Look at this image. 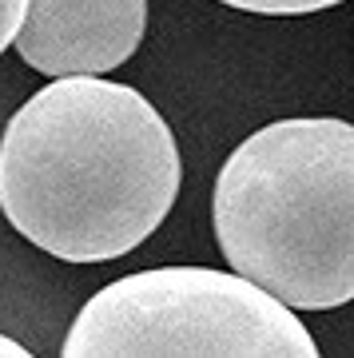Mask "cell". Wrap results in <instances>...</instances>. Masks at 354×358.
Here are the masks:
<instances>
[{"instance_id":"6da1fadb","label":"cell","mask_w":354,"mask_h":358,"mask_svg":"<svg viewBox=\"0 0 354 358\" xmlns=\"http://www.w3.org/2000/svg\"><path fill=\"white\" fill-rule=\"evenodd\" d=\"M176 136L143 92L52 76L0 136V211L64 263L132 255L176 207Z\"/></svg>"},{"instance_id":"7a4b0ae2","label":"cell","mask_w":354,"mask_h":358,"mask_svg":"<svg viewBox=\"0 0 354 358\" xmlns=\"http://www.w3.org/2000/svg\"><path fill=\"white\" fill-rule=\"evenodd\" d=\"M215 239L231 271L295 310L354 303V124L291 115L219 167Z\"/></svg>"},{"instance_id":"3957f363","label":"cell","mask_w":354,"mask_h":358,"mask_svg":"<svg viewBox=\"0 0 354 358\" xmlns=\"http://www.w3.org/2000/svg\"><path fill=\"white\" fill-rule=\"evenodd\" d=\"M64 358H315L295 307L239 271L155 267L96 291L60 346Z\"/></svg>"},{"instance_id":"277c9868","label":"cell","mask_w":354,"mask_h":358,"mask_svg":"<svg viewBox=\"0 0 354 358\" xmlns=\"http://www.w3.org/2000/svg\"><path fill=\"white\" fill-rule=\"evenodd\" d=\"M148 0H28L16 52L40 76H104L143 44Z\"/></svg>"},{"instance_id":"5b68a950","label":"cell","mask_w":354,"mask_h":358,"mask_svg":"<svg viewBox=\"0 0 354 358\" xmlns=\"http://www.w3.org/2000/svg\"><path fill=\"white\" fill-rule=\"evenodd\" d=\"M227 8H239V13H259V16H311L323 13V8H334L342 0H219Z\"/></svg>"},{"instance_id":"8992f818","label":"cell","mask_w":354,"mask_h":358,"mask_svg":"<svg viewBox=\"0 0 354 358\" xmlns=\"http://www.w3.org/2000/svg\"><path fill=\"white\" fill-rule=\"evenodd\" d=\"M24 13H28V0H0V52L8 48L24 24Z\"/></svg>"},{"instance_id":"52a82bcc","label":"cell","mask_w":354,"mask_h":358,"mask_svg":"<svg viewBox=\"0 0 354 358\" xmlns=\"http://www.w3.org/2000/svg\"><path fill=\"white\" fill-rule=\"evenodd\" d=\"M0 358H28V346H20L8 334H0Z\"/></svg>"}]
</instances>
